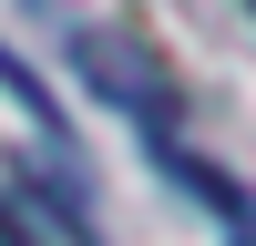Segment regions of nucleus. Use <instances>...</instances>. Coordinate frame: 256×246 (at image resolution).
<instances>
[{"label": "nucleus", "mask_w": 256, "mask_h": 246, "mask_svg": "<svg viewBox=\"0 0 256 246\" xmlns=\"http://www.w3.org/2000/svg\"><path fill=\"white\" fill-rule=\"evenodd\" d=\"M154 154H164V174H174L184 195H205V205H216L226 226H236V246H256V205L236 195V174H216V164H195V154H174V144H154Z\"/></svg>", "instance_id": "nucleus-2"}, {"label": "nucleus", "mask_w": 256, "mask_h": 246, "mask_svg": "<svg viewBox=\"0 0 256 246\" xmlns=\"http://www.w3.org/2000/svg\"><path fill=\"white\" fill-rule=\"evenodd\" d=\"M0 246H31V236H20V216H10V205H0Z\"/></svg>", "instance_id": "nucleus-3"}, {"label": "nucleus", "mask_w": 256, "mask_h": 246, "mask_svg": "<svg viewBox=\"0 0 256 246\" xmlns=\"http://www.w3.org/2000/svg\"><path fill=\"white\" fill-rule=\"evenodd\" d=\"M72 62H82V82H92V92L113 102V113H134L154 144H174L184 82H174V62H164L144 31H113V20H92V31H72Z\"/></svg>", "instance_id": "nucleus-1"}, {"label": "nucleus", "mask_w": 256, "mask_h": 246, "mask_svg": "<svg viewBox=\"0 0 256 246\" xmlns=\"http://www.w3.org/2000/svg\"><path fill=\"white\" fill-rule=\"evenodd\" d=\"M246 10H256V0H246Z\"/></svg>", "instance_id": "nucleus-4"}]
</instances>
